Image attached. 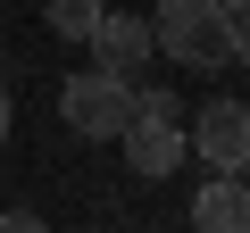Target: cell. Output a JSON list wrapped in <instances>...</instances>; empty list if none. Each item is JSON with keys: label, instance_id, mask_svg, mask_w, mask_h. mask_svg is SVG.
<instances>
[{"label": "cell", "instance_id": "obj_7", "mask_svg": "<svg viewBox=\"0 0 250 233\" xmlns=\"http://www.w3.org/2000/svg\"><path fill=\"white\" fill-rule=\"evenodd\" d=\"M42 17H50V34H59V42H92L108 9H100V0H50Z\"/></svg>", "mask_w": 250, "mask_h": 233}, {"label": "cell", "instance_id": "obj_9", "mask_svg": "<svg viewBox=\"0 0 250 233\" xmlns=\"http://www.w3.org/2000/svg\"><path fill=\"white\" fill-rule=\"evenodd\" d=\"M9 116H17V108H9V83H0V142H9Z\"/></svg>", "mask_w": 250, "mask_h": 233}, {"label": "cell", "instance_id": "obj_8", "mask_svg": "<svg viewBox=\"0 0 250 233\" xmlns=\"http://www.w3.org/2000/svg\"><path fill=\"white\" fill-rule=\"evenodd\" d=\"M233 67H250V0L233 9Z\"/></svg>", "mask_w": 250, "mask_h": 233}, {"label": "cell", "instance_id": "obj_4", "mask_svg": "<svg viewBox=\"0 0 250 233\" xmlns=\"http://www.w3.org/2000/svg\"><path fill=\"white\" fill-rule=\"evenodd\" d=\"M192 158L200 167H217V175H242L250 167V100H208V108H192Z\"/></svg>", "mask_w": 250, "mask_h": 233}, {"label": "cell", "instance_id": "obj_2", "mask_svg": "<svg viewBox=\"0 0 250 233\" xmlns=\"http://www.w3.org/2000/svg\"><path fill=\"white\" fill-rule=\"evenodd\" d=\"M125 167L134 175H175L184 158H192V134H184V100L175 92H134V116H125Z\"/></svg>", "mask_w": 250, "mask_h": 233}, {"label": "cell", "instance_id": "obj_10", "mask_svg": "<svg viewBox=\"0 0 250 233\" xmlns=\"http://www.w3.org/2000/svg\"><path fill=\"white\" fill-rule=\"evenodd\" d=\"M225 9H242V0H225Z\"/></svg>", "mask_w": 250, "mask_h": 233}, {"label": "cell", "instance_id": "obj_11", "mask_svg": "<svg viewBox=\"0 0 250 233\" xmlns=\"http://www.w3.org/2000/svg\"><path fill=\"white\" fill-rule=\"evenodd\" d=\"M242 183H250V167H242Z\"/></svg>", "mask_w": 250, "mask_h": 233}, {"label": "cell", "instance_id": "obj_5", "mask_svg": "<svg viewBox=\"0 0 250 233\" xmlns=\"http://www.w3.org/2000/svg\"><path fill=\"white\" fill-rule=\"evenodd\" d=\"M150 17H125V9H108L100 17V34H92V67H108V75H125V83H134L142 67H150Z\"/></svg>", "mask_w": 250, "mask_h": 233}, {"label": "cell", "instance_id": "obj_6", "mask_svg": "<svg viewBox=\"0 0 250 233\" xmlns=\"http://www.w3.org/2000/svg\"><path fill=\"white\" fill-rule=\"evenodd\" d=\"M192 225H200V233H250V183L208 167V183H200V200H192Z\"/></svg>", "mask_w": 250, "mask_h": 233}, {"label": "cell", "instance_id": "obj_1", "mask_svg": "<svg viewBox=\"0 0 250 233\" xmlns=\"http://www.w3.org/2000/svg\"><path fill=\"white\" fill-rule=\"evenodd\" d=\"M150 42L175 67H225L233 58V9H225V0H159Z\"/></svg>", "mask_w": 250, "mask_h": 233}, {"label": "cell", "instance_id": "obj_3", "mask_svg": "<svg viewBox=\"0 0 250 233\" xmlns=\"http://www.w3.org/2000/svg\"><path fill=\"white\" fill-rule=\"evenodd\" d=\"M59 116H67L83 142H117V134H125V116H134V83L108 75V67L67 75V83H59Z\"/></svg>", "mask_w": 250, "mask_h": 233}]
</instances>
